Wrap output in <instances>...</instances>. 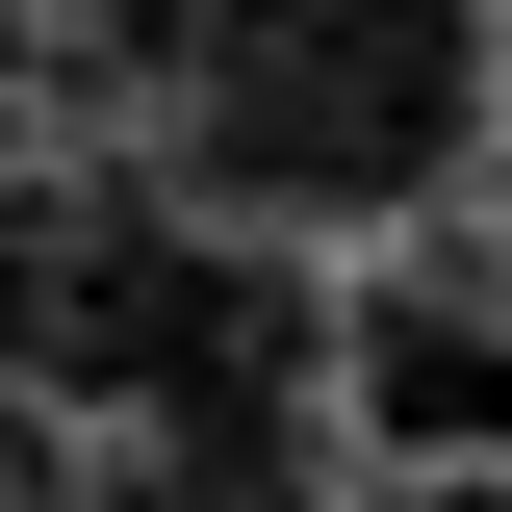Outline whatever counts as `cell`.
<instances>
[{"instance_id":"1","label":"cell","mask_w":512,"mask_h":512,"mask_svg":"<svg viewBox=\"0 0 512 512\" xmlns=\"http://www.w3.org/2000/svg\"><path fill=\"white\" fill-rule=\"evenodd\" d=\"M128 103H154V205H180L205 256H384L436 231L461 154H487V0H180L154 52H128Z\"/></svg>"}]
</instances>
